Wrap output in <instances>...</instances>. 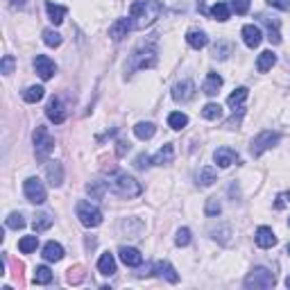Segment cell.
I'll use <instances>...</instances> for the list:
<instances>
[{
    "mask_svg": "<svg viewBox=\"0 0 290 290\" xmlns=\"http://www.w3.org/2000/svg\"><path fill=\"white\" fill-rule=\"evenodd\" d=\"M32 140H34V154L39 161H45L50 157V152L54 150V138L45 127H36L34 134H32Z\"/></svg>",
    "mask_w": 290,
    "mask_h": 290,
    "instance_id": "4",
    "label": "cell"
},
{
    "mask_svg": "<svg viewBox=\"0 0 290 290\" xmlns=\"http://www.w3.org/2000/svg\"><path fill=\"white\" fill-rule=\"evenodd\" d=\"M52 281V270L50 267H45V265H39L34 270V283H39V285H45V283H50Z\"/></svg>",
    "mask_w": 290,
    "mask_h": 290,
    "instance_id": "32",
    "label": "cell"
},
{
    "mask_svg": "<svg viewBox=\"0 0 290 290\" xmlns=\"http://www.w3.org/2000/svg\"><path fill=\"white\" fill-rule=\"evenodd\" d=\"M261 18L263 23H265V27H267V41H270L272 45H279L281 43V32H279V21H272L270 16H265V14H261Z\"/></svg>",
    "mask_w": 290,
    "mask_h": 290,
    "instance_id": "18",
    "label": "cell"
},
{
    "mask_svg": "<svg viewBox=\"0 0 290 290\" xmlns=\"http://www.w3.org/2000/svg\"><path fill=\"white\" fill-rule=\"evenodd\" d=\"M75 213H77V220H80L84 227H98L100 222H102V211H100L95 204L86 202V199L77 202Z\"/></svg>",
    "mask_w": 290,
    "mask_h": 290,
    "instance_id": "6",
    "label": "cell"
},
{
    "mask_svg": "<svg viewBox=\"0 0 290 290\" xmlns=\"http://www.w3.org/2000/svg\"><path fill=\"white\" fill-rule=\"evenodd\" d=\"M5 225H7L9 229H23V227H25V220H23L21 213H12V215L5 220Z\"/></svg>",
    "mask_w": 290,
    "mask_h": 290,
    "instance_id": "39",
    "label": "cell"
},
{
    "mask_svg": "<svg viewBox=\"0 0 290 290\" xmlns=\"http://www.w3.org/2000/svg\"><path fill=\"white\" fill-rule=\"evenodd\" d=\"M247 95H249V89H245V86H238V89H236L234 93H231L229 98H227V104H229L231 109H238L240 104H243L245 100H247Z\"/></svg>",
    "mask_w": 290,
    "mask_h": 290,
    "instance_id": "26",
    "label": "cell"
},
{
    "mask_svg": "<svg viewBox=\"0 0 290 290\" xmlns=\"http://www.w3.org/2000/svg\"><path fill=\"white\" fill-rule=\"evenodd\" d=\"M285 285H288V288H290V276H288V279H285Z\"/></svg>",
    "mask_w": 290,
    "mask_h": 290,
    "instance_id": "51",
    "label": "cell"
},
{
    "mask_svg": "<svg viewBox=\"0 0 290 290\" xmlns=\"http://www.w3.org/2000/svg\"><path fill=\"white\" fill-rule=\"evenodd\" d=\"M213 159H215V163L220 168H229L231 163H236L238 161V152L236 150H231V148H218L215 150V154H213Z\"/></svg>",
    "mask_w": 290,
    "mask_h": 290,
    "instance_id": "16",
    "label": "cell"
},
{
    "mask_svg": "<svg viewBox=\"0 0 290 290\" xmlns=\"http://www.w3.org/2000/svg\"><path fill=\"white\" fill-rule=\"evenodd\" d=\"M254 238H256L258 247H263V249H270V247H274V245H276V236H274V231H272L270 227H258Z\"/></svg>",
    "mask_w": 290,
    "mask_h": 290,
    "instance_id": "17",
    "label": "cell"
},
{
    "mask_svg": "<svg viewBox=\"0 0 290 290\" xmlns=\"http://www.w3.org/2000/svg\"><path fill=\"white\" fill-rule=\"evenodd\" d=\"M288 254H290V245H288Z\"/></svg>",
    "mask_w": 290,
    "mask_h": 290,
    "instance_id": "53",
    "label": "cell"
},
{
    "mask_svg": "<svg viewBox=\"0 0 290 290\" xmlns=\"http://www.w3.org/2000/svg\"><path fill=\"white\" fill-rule=\"evenodd\" d=\"M208 14H211L215 21H222V23H225L227 18H229V5H227V3H215Z\"/></svg>",
    "mask_w": 290,
    "mask_h": 290,
    "instance_id": "34",
    "label": "cell"
},
{
    "mask_svg": "<svg viewBox=\"0 0 290 290\" xmlns=\"http://www.w3.org/2000/svg\"><path fill=\"white\" fill-rule=\"evenodd\" d=\"M125 152H129V143L120 140V143H118V154H125Z\"/></svg>",
    "mask_w": 290,
    "mask_h": 290,
    "instance_id": "49",
    "label": "cell"
},
{
    "mask_svg": "<svg viewBox=\"0 0 290 290\" xmlns=\"http://www.w3.org/2000/svg\"><path fill=\"white\" fill-rule=\"evenodd\" d=\"M36 245H39L36 236H23V238L18 240V249H21L23 254H32L36 249Z\"/></svg>",
    "mask_w": 290,
    "mask_h": 290,
    "instance_id": "33",
    "label": "cell"
},
{
    "mask_svg": "<svg viewBox=\"0 0 290 290\" xmlns=\"http://www.w3.org/2000/svg\"><path fill=\"white\" fill-rule=\"evenodd\" d=\"M43 93H45L43 86H30V89L23 93V100H25V102H30V104H34V102H39V100L43 98Z\"/></svg>",
    "mask_w": 290,
    "mask_h": 290,
    "instance_id": "35",
    "label": "cell"
},
{
    "mask_svg": "<svg viewBox=\"0 0 290 290\" xmlns=\"http://www.w3.org/2000/svg\"><path fill=\"white\" fill-rule=\"evenodd\" d=\"M175 243L179 245V247H186V245L190 243V229H186V227H181L179 231H177V238Z\"/></svg>",
    "mask_w": 290,
    "mask_h": 290,
    "instance_id": "40",
    "label": "cell"
},
{
    "mask_svg": "<svg viewBox=\"0 0 290 290\" xmlns=\"http://www.w3.org/2000/svg\"><path fill=\"white\" fill-rule=\"evenodd\" d=\"M193 95H195L193 80H181L172 86V100L175 102H188V100H193Z\"/></svg>",
    "mask_w": 290,
    "mask_h": 290,
    "instance_id": "9",
    "label": "cell"
},
{
    "mask_svg": "<svg viewBox=\"0 0 290 290\" xmlns=\"http://www.w3.org/2000/svg\"><path fill=\"white\" fill-rule=\"evenodd\" d=\"M118 254H120V261L125 263L127 267H138L140 263H143V254L134 247H125V245H122V247L118 249Z\"/></svg>",
    "mask_w": 290,
    "mask_h": 290,
    "instance_id": "14",
    "label": "cell"
},
{
    "mask_svg": "<svg viewBox=\"0 0 290 290\" xmlns=\"http://www.w3.org/2000/svg\"><path fill=\"white\" fill-rule=\"evenodd\" d=\"M288 225H290V218H288Z\"/></svg>",
    "mask_w": 290,
    "mask_h": 290,
    "instance_id": "54",
    "label": "cell"
},
{
    "mask_svg": "<svg viewBox=\"0 0 290 290\" xmlns=\"http://www.w3.org/2000/svg\"><path fill=\"white\" fill-rule=\"evenodd\" d=\"M9 3H12L14 7H23V5H25V0H9Z\"/></svg>",
    "mask_w": 290,
    "mask_h": 290,
    "instance_id": "50",
    "label": "cell"
},
{
    "mask_svg": "<svg viewBox=\"0 0 290 290\" xmlns=\"http://www.w3.org/2000/svg\"><path fill=\"white\" fill-rule=\"evenodd\" d=\"M220 86H222V77L218 75V72H208L206 80H204V84H202V91L206 95H215Z\"/></svg>",
    "mask_w": 290,
    "mask_h": 290,
    "instance_id": "24",
    "label": "cell"
},
{
    "mask_svg": "<svg viewBox=\"0 0 290 290\" xmlns=\"http://www.w3.org/2000/svg\"><path fill=\"white\" fill-rule=\"evenodd\" d=\"M220 202H218V197H211V199H208V202H206V215H218V213H220Z\"/></svg>",
    "mask_w": 290,
    "mask_h": 290,
    "instance_id": "42",
    "label": "cell"
},
{
    "mask_svg": "<svg viewBox=\"0 0 290 290\" xmlns=\"http://www.w3.org/2000/svg\"><path fill=\"white\" fill-rule=\"evenodd\" d=\"M131 27H134V21H131V18H118V21L109 27V36H111L113 41H122L127 34H129Z\"/></svg>",
    "mask_w": 290,
    "mask_h": 290,
    "instance_id": "13",
    "label": "cell"
},
{
    "mask_svg": "<svg viewBox=\"0 0 290 290\" xmlns=\"http://www.w3.org/2000/svg\"><path fill=\"white\" fill-rule=\"evenodd\" d=\"M154 131H157V127H154L152 122H138V125L134 127L136 138H140V140H150L154 136Z\"/></svg>",
    "mask_w": 290,
    "mask_h": 290,
    "instance_id": "28",
    "label": "cell"
},
{
    "mask_svg": "<svg viewBox=\"0 0 290 290\" xmlns=\"http://www.w3.org/2000/svg\"><path fill=\"white\" fill-rule=\"evenodd\" d=\"M281 140V134L279 131H272V129H265V131H261V134L256 136V138L252 140V145H249V152L254 154V157H261L265 150H270V148H274L276 143Z\"/></svg>",
    "mask_w": 290,
    "mask_h": 290,
    "instance_id": "7",
    "label": "cell"
},
{
    "mask_svg": "<svg viewBox=\"0 0 290 290\" xmlns=\"http://www.w3.org/2000/svg\"><path fill=\"white\" fill-rule=\"evenodd\" d=\"M163 12V5L159 0H136L129 7V18L134 21L136 30H145L150 27Z\"/></svg>",
    "mask_w": 290,
    "mask_h": 290,
    "instance_id": "1",
    "label": "cell"
},
{
    "mask_svg": "<svg viewBox=\"0 0 290 290\" xmlns=\"http://www.w3.org/2000/svg\"><path fill=\"white\" fill-rule=\"evenodd\" d=\"M188 125V116L181 111H172L170 116H168V127H172V129H184V127Z\"/></svg>",
    "mask_w": 290,
    "mask_h": 290,
    "instance_id": "30",
    "label": "cell"
},
{
    "mask_svg": "<svg viewBox=\"0 0 290 290\" xmlns=\"http://www.w3.org/2000/svg\"><path fill=\"white\" fill-rule=\"evenodd\" d=\"M157 63V50H154V39L150 43H143L129 54V61H127V72L134 70H143V68H152Z\"/></svg>",
    "mask_w": 290,
    "mask_h": 290,
    "instance_id": "3",
    "label": "cell"
},
{
    "mask_svg": "<svg viewBox=\"0 0 290 290\" xmlns=\"http://www.w3.org/2000/svg\"><path fill=\"white\" fill-rule=\"evenodd\" d=\"M150 274H154V276H166L170 283H177L179 281V274L175 272V267L170 265V263H166V261H157L152 265V272Z\"/></svg>",
    "mask_w": 290,
    "mask_h": 290,
    "instance_id": "15",
    "label": "cell"
},
{
    "mask_svg": "<svg viewBox=\"0 0 290 290\" xmlns=\"http://www.w3.org/2000/svg\"><path fill=\"white\" fill-rule=\"evenodd\" d=\"M267 5H270V7L281 9V12H288V9H290V0H267Z\"/></svg>",
    "mask_w": 290,
    "mask_h": 290,
    "instance_id": "45",
    "label": "cell"
},
{
    "mask_svg": "<svg viewBox=\"0 0 290 290\" xmlns=\"http://www.w3.org/2000/svg\"><path fill=\"white\" fill-rule=\"evenodd\" d=\"M202 116L206 118V120H218V118L222 116V107L218 102H208L206 107L202 109Z\"/></svg>",
    "mask_w": 290,
    "mask_h": 290,
    "instance_id": "37",
    "label": "cell"
},
{
    "mask_svg": "<svg viewBox=\"0 0 290 290\" xmlns=\"http://www.w3.org/2000/svg\"><path fill=\"white\" fill-rule=\"evenodd\" d=\"M98 270H100V274H104V276L116 274V258H113V254L104 252L102 256H100V261H98Z\"/></svg>",
    "mask_w": 290,
    "mask_h": 290,
    "instance_id": "21",
    "label": "cell"
},
{
    "mask_svg": "<svg viewBox=\"0 0 290 290\" xmlns=\"http://www.w3.org/2000/svg\"><path fill=\"white\" fill-rule=\"evenodd\" d=\"M86 190H89V195L93 199H102L104 190H107V181H91V184L86 186Z\"/></svg>",
    "mask_w": 290,
    "mask_h": 290,
    "instance_id": "36",
    "label": "cell"
},
{
    "mask_svg": "<svg viewBox=\"0 0 290 290\" xmlns=\"http://www.w3.org/2000/svg\"><path fill=\"white\" fill-rule=\"evenodd\" d=\"M231 50V45L229 43H220V45H215V57L218 59H227V52Z\"/></svg>",
    "mask_w": 290,
    "mask_h": 290,
    "instance_id": "47",
    "label": "cell"
},
{
    "mask_svg": "<svg viewBox=\"0 0 290 290\" xmlns=\"http://www.w3.org/2000/svg\"><path fill=\"white\" fill-rule=\"evenodd\" d=\"M274 283H276L274 274L270 270H265V267H254L247 274V279H245V288H254V290H267Z\"/></svg>",
    "mask_w": 290,
    "mask_h": 290,
    "instance_id": "5",
    "label": "cell"
},
{
    "mask_svg": "<svg viewBox=\"0 0 290 290\" xmlns=\"http://www.w3.org/2000/svg\"><path fill=\"white\" fill-rule=\"evenodd\" d=\"M274 63H276V54L272 52V50H265V52H261V54H258V59H256V70L258 72H267Z\"/></svg>",
    "mask_w": 290,
    "mask_h": 290,
    "instance_id": "23",
    "label": "cell"
},
{
    "mask_svg": "<svg viewBox=\"0 0 290 290\" xmlns=\"http://www.w3.org/2000/svg\"><path fill=\"white\" fill-rule=\"evenodd\" d=\"M240 34H243V41L247 48H258L263 41V32L258 25H254V23H249V25H245L243 30H240Z\"/></svg>",
    "mask_w": 290,
    "mask_h": 290,
    "instance_id": "11",
    "label": "cell"
},
{
    "mask_svg": "<svg viewBox=\"0 0 290 290\" xmlns=\"http://www.w3.org/2000/svg\"><path fill=\"white\" fill-rule=\"evenodd\" d=\"M107 188L111 190V193H116L118 197H127V199L138 197V195L143 193V186H140L134 177H129L127 172H120V170L109 172Z\"/></svg>",
    "mask_w": 290,
    "mask_h": 290,
    "instance_id": "2",
    "label": "cell"
},
{
    "mask_svg": "<svg viewBox=\"0 0 290 290\" xmlns=\"http://www.w3.org/2000/svg\"><path fill=\"white\" fill-rule=\"evenodd\" d=\"M34 70H36V75H39L41 80H50V77L57 72V66H54V61L50 57L39 54V57L34 59Z\"/></svg>",
    "mask_w": 290,
    "mask_h": 290,
    "instance_id": "10",
    "label": "cell"
},
{
    "mask_svg": "<svg viewBox=\"0 0 290 290\" xmlns=\"http://www.w3.org/2000/svg\"><path fill=\"white\" fill-rule=\"evenodd\" d=\"M202 3H204V0H199V9H202Z\"/></svg>",
    "mask_w": 290,
    "mask_h": 290,
    "instance_id": "52",
    "label": "cell"
},
{
    "mask_svg": "<svg viewBox=\"0 0 290 290\" xmlns=\"http://www.w3.org/2000/svg\"><path fill=\"white\" fill-rule=\"evenodd\" d=\"M43 258L50 263H57L63 258V247L59 243H54V240H50V243H45L43 247Z\"/></svg>",
    "mask_w": 290,
    "mask_h": 290,
    "instance_id": "20",
    "label": "cell"
},
{
    "mask_svg": "<svg viewBox=\"0 0 290 290\" xmlns=\"http://www.w3.org/2000/svg\"><path fill=\"white\" fill-rule=\"evenodd\" d=\"M45 9H48V16H50V21H52L54 25L63 23V16H66V7H61V5H54V3H48V5H45Z\"/></svg>",
    "mask_w": 290,
    "mask_h": 290,
    "instance_id": "29",
    "label": "cell"
},
{
    "mask_svg": "<svg viewBox=\"0 0 290 290\" xmlns=\"http://www.w3.org/2000/svg\"><path fill=\"white\" fill-rule=\"evenodd\" d=\"M288 204H290V190H285V193H279V195H276L274 208H285Z\"/></svg>",
    "mask_w": 290,
    "mask_h": 290,
    "instance_id": "43",
    "label": "cell"
},
{
    "mask_svg": "<svg viewBox=\"0 0 290 290\" xmlns=\"http://www.w3.org/2000/svg\"><path fill=\"white\" fill-rule=\"evenodd\" d=\"M186 41H188V45H190V48H195V50H202V48H206V43H208V36L204 34L202 30H190L188 34H186Z\"/></svg>",
    "mask_w": 290,
    "mask_h": 290,
    "instance_id": "22",
    "label": "cell"
},
{
    "mask_svg": "<svg viewBox=\"0 0 290 290\" xmlns=\"http://www.w3.org/2000/svg\"><path fill=\"white\" fill-rule=\"evenodd\" d=\"M45 175H48V181L52 186H61L63 184V166L57 161H50L45 166Z\"/></svg>",
    "mask_w": 290,
    "mask_h": 290,
    "instance_id": "19",
    "label": "cell"
},
{
    "mask_svg": "<svg viewBox=\"0 0 290 290\" xmlns=\"http://www.w3.org/2000/svg\"><path fill=\"white\" fill-rule=\"evenodd\" d=\"M12 70H14V57H12V54H5V57H3V72H5V75H9Z\"/></svg>",
    "mask_w": 290,
    "mask_h": 290,
    "instance_id": "46",
    "label": "cell"
},
{
    "mask_svg": "<svg viewBox=\"0 0 290 290\" xmlns=\"http://www.w3.org/2000/svg\"><path fill=\"white\" fill-rule=\"evenodd\" d=\"M172 159H175L172 145H163V148L152 157V163H157V166H168V163H172Z\"/></svg>",
    "mask_w": 290,
    "mask_h": 290,
    "instance_id": "25",
    "label": "cell"
},
{
    "mask_svg": "<svg viewBox=\"0 0 290 290\" xmlns=\"http://www.w3.org/2000/svg\"><path fill=\"white\" fill-rule=\"evenodd\" d=\"M45 116H48L54 125H61V122L66 120V109H63L61 100H59V98H50L48 107H45Z\"/></svg>",
    "mask_w": 290,
    "mask_h": 290,
    "instance_id": "12",
    "label": "cell"
},
{
    "mask_svg": "<svg viewBox=\"0 0 290 290\" xmlns=\"http://www.w3.org/2000/svg\"><path fill=\"white\" fill-rule=\"evenodd\" d=\"M82 276H84V274H82L80 270H70V274H68V281H70V283H80Z\"/></svg>",
    "mask_w": 290,
    "mask_h": 290,
    "instance_id": "48",
    "label": "cell"
},
{
    "mask_svg": "<svg viewBox=\"0 0 290 290\" xmlns=\"http://www.w3.org/2000/svg\"><path fill=\"white\" fill-rule=\"evenodd\" d=\"M231 9L243 16V14L249 12V0H231Z\"/></svg>",
    "mask_w": 290,
    "mask_h": 290,
    "instance_id": "41",
    "label": "cell"
},
{
    "mask_svg": "<svg viewBox=\"0 0 290 290\" xmlns=\"http://www.w3.org/2000/svg\"><path fill=\"white\" fill-rule=\"evenodd\" d=\"M213 181H218V172H215V168L204 166L202 170L197 172V184H199V186H211Z\"/></svg>",
    "mask_w": 290,
    "mask_h": 290,
    "instance_id": "27",
    "label": "cell"
},
{
    "mask_svg": "<svg viewBox=\"0 0 290 290\" xmlns=\"http://www.w3.org/2000/svg\"><path fill=\"white\" fill-rule=\"evenodd\" d=\"M148 166H150V157H148V154H138V157L134 159V168H138V170H145Z\"/></svg>",
    "mask_w": 290,
    "mask_h": 290,
    "instance_id": "44",
    "label": "cell"
},
{
    "mask_svg": "<svg viewBox=\"0 0 290 290\" xmlns=\"http://www.w3.org/2000/svg\"><path fill=\"white\" fill-rule=\"evenodd\" d=\"M61 34H59V32H54V30H43V43L45 45H50V48H59V45H61Z\"/></svg>",
    "mask_w": 290,
    "mask_h": 290,
    "instance_id": "38",
    "label": "cell"
},
{
    "mask_svg": "<svg viewBox=\"0 0 290 290\" xmlns=\"http://www.w3.org/2000/svg\"><path fill=\"white\" fill-rule=\"evenodd\" d=\"M54 222V218L50 215V213H39V215L34 218V222H32V227H34V231H45L50 229Z\"/></svg>",
    "mask_w": 290,
    "mask_h": 290,
    "instance_id": "31",
    "label": "cell"
},
{
    "mask_svg": "<svg viewBox=\"0 0 290 290\" xmlns=\"http://www.w3.org/2000/svg\"><path fill=\"white\" fill-rule=\"evenodd\" d=\"M23 190H25V197L30 199L32 204H43L48 199V193H45L43 184H41L36 177H27L25 184H23Z\"/></svg>",
    "mask_w": 290,
    "mask_h": 290,
    "instance_id": "8",
    "label": "cell"
}]
</instances>
